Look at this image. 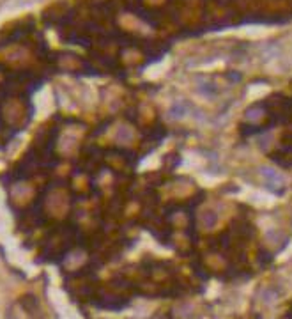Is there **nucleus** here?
I'll use <instances>...</instances> for the list:
<instances>
[{
	"label": "nucleus",
	"instance_id": "obj_1",
	"mask_svg": "<svg viewBox=\"0 0 292 319\" xmlns=\"http://www.w3.org/2000/svg\"><path fill=\"white\" fill-rule=\"evenodd\" d=\"M260 174H262L264 183H266V186L269 188V190L280 193V191L285 188L283 176H281L280 172H276L274 169H271V167H262V169H260Z\"/></svg>",
	"mask_w": 292,
	"mask_h": 319
},
{
	"label": "nucleus",
	"instance_id": "obj_2",
	"mask_svg": "<svg viewBox=\"0 0 292 319\" xmlns=\"http://www.w3.org/2000/svg\"><path fill=\"white\" fill-rule=\"evenodd\" d=\"M191 110H193V109H191L188 103H184V101L183 103H176V105L170 109V116H172L174 119H181V117H186Z\"/></svg>",
	"mask_w": 292,
	"mask_h": 319
},
{
	"label": "nucleus",
	"instance_id": "obj_3",
	"mask_svg": "<svg viewBox=\"0 0 292 319\" xmlns=\"http://www.w3.org/2000/svg\"><path fill=\"white\" fill-rule=\"evenodd\" d=\"M23 308H25L29 314H36V308H38V301H36L34 296H25L22 301Z\"/></svg>",
	"mask_w": 292,
	"mask_h": 319
},
{
	"label": "nucleus",
	"instance_id": "obj_4",
	"mask_svg": "<svg viewBox=\"0 0 292 319\" xmlns=\"http://www.w3.org/2000/svg\"><path fill=\"white\" fill-rule=\"evenodd\" d=\"M262 114H264L262 107H253V109H250L246 112V117L248 119H258V116H262Z\"/></svg>",
	"mask_w": 292,
	"mask_h": 319
}]
</instances>
